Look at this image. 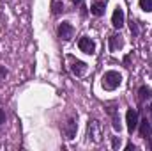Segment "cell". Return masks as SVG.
<instances>
[{
	"label": "cell",
	"instance_id": "cell-3",
	"mask_svg": "<svg viewBox=\"0 0 152 151\" xmlns=\"http://www.w3.org/2000/svg\"><path fill=\"white\" fill-rule=\"evenodd\" d=\"M126 123H127V130H129V133H133V132L138 128V112L133 110V109H129V110L126 112Z\"/></svg>",
	"mask_w": 152,
	"mask_h": 151
},
{
	"label": "cell",
	"instance_id": "cell-1",
	"mask_svg": "<svg viewBox=\"0 0 152 151\" xmlns=\"http://www.w3.org/2000/svg\"><path fill=\"white\" fill-rule=\"evenodd\" d=\"M101 84H103V87L106 89V91H113L117 89L120 84H122V75L118 73V71H106L103 78H101Z\"/></svg>",
	"mask_w": 152,
	"mask_h": 151
},
{
	"label": "cell",
	"instance_id": "cell-9",
	"mask_svg": "<svg viewBox=\"0 0 152 151\" xmlns=\"http://www.w3.org/2000/svg\"><path fill=\"white\" fill-rule=\"evenodd\" d=\"M76 128H78V124H76V121L75 119H69L67 123H66V137L67 139H75V135H76Z\"/></svg>",
	"mask_w": 152,
	"mask_h": 151
},
{
	"label": "cell",
	"instance_id": "cell-17",
	"mask_svg": "<svg viewBox=\"0 0 152 151\" xmlns=\"http://www.w3.org/2000/svg\"><path fill=\"white\" fill-rule=\"evenodd\" d=\"M112 146H113L115 150H117V148H120V137H115L113 142H112Z\"/></svg>",
	"mask_w": 152,
	"mask_h": 151
},
{
	"label": "cell",
	"instance_id": "cell-14",
	"mask_svg": "<svg viewBox=\"0 0 152 151\" xmlns=\"http://www.w3.org/2000/svg\"><path fill=\"white\" fill-rule=\"evenodd\" d=\"M140 7H142L145 13H151L152 11V0H140Z\"/></svg>",
	"mask_w": 152,
	"mask_h": 151
},
{
	"label": "cell",
	"instance_id": "cell-5",
	"mask_svg": "<svg viewBox=\"0 0 152 151\" xmlns=\"http://www.w3.org/2000/svg\"><path fill=\"white\" fill-rule=\"evenodd\" d=\"M124 20H126V14L120 7H117L113 11V16H112V25L115 29H122L124 27Z\"/></svg>",
	"mask_w": 152,
	"mask_h": 151
},
{
	"label": "cell",
	"instance_id": "cell-10",
	"mask_svg": "<svg viewBox=\"0 0 152 151\" xmlns=\"http://www.w3.org/2000/svg\"><path fill=\"white\" fill-rule=\"evenodd\" d=\"M124 46V39H122V36H112L110 38V50L112 52H117V50H120Z\"/></svg>",
	"mask_w": 152,
	"mask_h": 151
},
{
	"label": "cell",
	"instance_id": "cell-21",
	"mask_svg": "<svg viewBox=\"0 0 152 151\" xmlns=\"http://www.w3.org/2000/svg\"><path fill=\"white\" fill-rule=\"evenodd\" d=\"M149 148L152 150V137H151V141H149Z\"/></svg>",
	"mask_w": 152,
	"mask_h": 151
},
{
	"label": "cell",
	"instance_id": "cell-18",
	"mask_svg": "<svg viewBox=\"0 0 152 151\" xmlns=\"http://www.w3.org/2000/svg\"><path fill=\"white\" fill-rule=\"evenodd\" d=\"M4 121H5V114H4V110H2V109H0V124H2Z\"/></svg>",
	"mask_w": 152,
	"mask_h": 151
},
{
	"label": "cell",
	"instance_id": "cell-13",
	"mask_svg": "<svg viewBox=\"0 0 152 151\" xmlns=\"http://www.w3.org/2000/svg\"><path fill=\"white\" fill-rule=\"evenodd\" d=\"M88 135L94 141H99V137H97V121H88Z\"/></svg>",
	"mask_w": 152,
	"mask_h": 151
},
{
	"label": "cell",
	"instance_id": "cell-4",
	"mask_svg": "<svg viewBox=\"0 0 152 151\" xmlns=\"http://www.w3.org/2000/svg\"><path fill=\"white\" fill-rule=\"evenodd\" d=\"M73 34H75L73 25H71L69 21H62L60 27H58V36L64 39V41H69V39L73 38Z\"/></svg>",
	"mask_w": 152,
	"mask_h": 151
},
{
	"label": "cell",
	"instance_id": "cell-22",
	"mask_svg": "<svg viewBox=\"0 0 152 151\" xmlns=\"http://www.w3.org/2000/svg\"><path fill=\"white\" fill-rule=\"evenodd\" d=\"M149 110H151V114H152V103H151V107H149Z\"/></svg>",
	"mask_w": 152,
	"mask_h": 151
},
{
	"label": "cell",
	"instance_id": "cell-12",
	"mask_svg": "<svg viewBox=\"0 0 152 151\" xmlns=\"http://www.w3.org/2000/svg\"><path fill=\"white\" fill-rule=\"evenodd\" d=\"M108 112H110V115H112V121H113V128L117 130V132H120V130H122V124H120V115L115 112L113 109H108Z\"/></svg>",
	"mask_w": 152,
	"mask_h": 151
},
{
	"label": "cell",
	"instance_id": "cell-16",
	"mask_svg": "<svg viewBox=\"0 0 152 151\" xmlns=\"http://www.w3.org/2000/svg\"><path fill=\"white\" fill-rule=\"evenodd\" d=\"M131 32H133V36H134V38L138 36V27H136V23H134V21H131Z\"/></svg>",
	"mask_w": 152,
	"mask_h": 151
},
{
	"label": "cell",
	"instance_id": "cell-2",
	"mask_svg": "<svg viewBox=\"0 0 152 151\" xmlns=\"http://www.w3.org/2000/svg\"><path fill=\"white\" fill-rule=\"evenodd\" d=\"M78 48H80L83 53H88V55H94V53H96V43L90 38H81L78 41Z\"/></svg>",
	"mask_w": 152,
	"mask_h": 151
},
{
	"label": "cell",
	"instance_id": "cell-7",
	"mask_svg": "<svg viewBox=\"0 0 152 151\" xmlns=\"http://www.w3.org/2000/svg\"><path fill=\"white\" fill-rule=\"evenodd\" d=\"M140 124V135L142 137H151V133H152V121L151 119H143L142 123H138Z\"/></svg>",
	"mask_w": 152,
	"mask_h": 151
},
{
	"label": "cell",
	"instance_id": "cell-6",
	"mask_svg": "<svg viewBox=\"0 0 152 151\" xmlns=\"http://www.w3.org/2000/svg\"><path fill=\"white\" fill-rule=\"evenodd\" d=\"M104 9H106V0H96L90 5V13L94 16H103L104 14Z\"/></svg>",
	"mask_w": 152,
	"mask_h": 151
},
{
	"label": "cell",
	"instance_id": "cell-20",
	"mask_svg": "<svg viewBox=\"0 0 152 151\" xmlns=\"http://www.w3.org/2000/svg\"><path fill=\"white\" fill-rule=\"evenodd\" d=\"M71 2H73V4H81L83 0H71Z\"/></svg>",
	"mask_w": 152,
	"mask_h": 151
},
{
	"label": "cell",
	"instance_id": "cell-11",
	"mask_svg": "<svg viewBox=\"0 0 152 151\" xmlns=\"http://www.w3.org/2000/svg\"><path fill=\"white\" fill-rule=\"evenodd\" d=\"M151 96H152L151 87H147V85H142V87H140V91H138V98H140V101L151 100Z\"/></svg>",
	"mask_w": 152,
	"mask_h": 151
},
{
	"label": "cell",
	"instance_id": "cell-8",
	"mask_svg": "<svg viewBox=\"0 0 152 151\" xmlns=\"http://www.w3.org/2000/svg\"><path fill=\"white\" fill-rule=\"evenodd\" d=\"M71 70H73V73H75L76 76H83L85 75V71H87V64L81 62V61H73Z\"/></svg>",
	"mask_w": 152,
	"mask_h": 151
},
{
	"label": "cell",
	"instance_id": "cell-19",
	"mask_svg": "<svg viewBox=\"0 0 152 151\" xmlns=\"http://www.w3.org/2000/svg\"><path fill=\"white\" fill-rule=\"evenodd\" d=\"M126 150H127V151L134 150V144H131V142H129V144H127V146H126Z\"/></svg>",
	"mask_w": 152,
	"mask_h": 151
},
{
	"label": "cell",
	"instance_id": "cell-15",
	"mask_svg": "<svg viewBox=\"0 0 152 151\" xmlns=\"http://www.w3.org/2000/svg\"><path fill=\"white\" fill-rule=\"evenodd\" d=\"M62 11H64V4H62V2H55V4H53V13L58 14V13H62Z\"/></svg>",
	"mask_w": 152,
	"mask_h": 151
}]
</instances>
